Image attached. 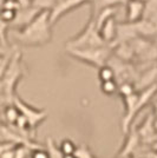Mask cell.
Here are the masks:
<instances>
[{
	"instance_id": "6da1fadb",
	"label": "cell",
	"mask_w": 157,
	"mask_h": 158,
	"mask_svg": "<svg viewBox=\"0 0 157 158\" xmlns=\"http://www.w3.org/2000/svg\"><path fill=\"white\" fill-rule=\"evenodd\" d=\"M15 43L25 47L45 46L52 41L53 26L50 23V12L41 11L32 23L13 33Z\"/></svg>"
},
{
	"instance_id": "7a4b0ae2",
	"label": "cell",
	"mask_w": 157,
	"mask_h": 158,
	"mask_svg": "<svg viewBox=\"0 0 157 158\" xmlns=\"http://www.w3.org/2000/svg\"><path fill=\"white\" fill-rule=\"evenodd\" d=\"M25 70H26V66L23 60V53L15 47L10 59L6 72L1 79L5 94L11 103H13L14 97L17 96V86L20 83V80L24 78Z\"/></svg>"
},
{
	"instance_id": "3957f363",
	"label": "cell",
	"mask_w": 157,
	"mask_h": 158,
	"mask_svg": "<svg viewBox=\"0 0 157 158\" xmlns=\"http://www.w3.org/2000/svg\"><path fill=\"white\" fill-rule=\"evenodd\" d=\"M65 52L73 59L92 67H96L98 70L99 67L106 65L109 59L111 58L112 47L110 45H104V46L84 47V48H67L65 50Z\"/></svg>"
},
{
	"instance_id": "277c9868",
	"label": "cell",
	"mask_w": 157,
	"mask_h": 158,
	"mask_svg": "<svg viewBox=\"0 0 157 158\" xmlns=\"http://www.w3.org/2000/svg\"><path fill=\"white\" fill-rule=\"evenodd\" d=\"M106 45L102 40L99 32L96 26L95 14H90L89 20L84 28L77 33L74 37L69 39L65 44V50L67 48H84V47H97Z\"/></svg>"
},
{
	"instance_id": "5b68a950",
	"label": "cell",
	"mask_w": 157,
	"mask_h": 158,
	"mask_svg": "<svg viewBox=\"0 0 157 158\" xmlns=\"http://www.w3.org/2000/svg\"><path fill=\"white\" fill-rule=\"evenodd\" d=\"M13 104L19 110L20 114L27 119V122L30 123V125L33 130H36L47 118V112L45 109H37L34 106L27 104L26 102L23 100L18 94L14 97Z\"/></svg>"
},
{
	"instance_id": "8992f818",
	"label": "cell",
	"mask_w": 157,
	"mask_h": 158,
	"mask_svg": "<svg viewBox=\"0 0 157 158\" xmlns=\"http://www.w3.org/2000/svg\"><path fill=\"white\" fill-rule=\"evenodd\" d=\"M86 4H91V0H60V1H57L53 8L50 11L51 25L53 26L64 15L77 10L83 5H86Z\"/></svg>"
},
{
	"instance_id": "52a82bcc",
	"label": "cell",
	"mask_w": 157,
	"mask_h": 158,
	"mask_svg": "<svg viewBox=\"0 0 157 158\" xmlns=\"http://www.w3.org/2000/svg\"><path fill=\"white\" fill-rule=\"evenodd\" d=\"M41 11L37 10L36 7L30 6L26 8H19L18 12L15 14V18H14L13 23L11 24V28L14 30H20L23 27L27 26L30 23H32L33 20L36 19V17L40 13Z\"/></svg>"
},
{
	"instance_id": "ba28073f",
	"label": "cell",
	"mask_w": 157,
	"mask_h": 158,
	"mask_svg": "<svg viewBox=\"0 0 157 158\" xmlns=\"http://www.w3.org/2000/svg\"><path fill=\"white\" fill-rule=\"evenodd\" d=\"M156 84H157V64L155 66L150 67V69H148V70H145V71L139 73L134 85H135L136 91L139 92V91L145 90L148 87H151V86L156 85Z\"/></svg>"
},
{
	"instance_id": "9c48e42d",
	"label": "cell",
	"mask_w": 157,
	"mask_h": 158,
	"mask_svg": "<svg viewBox=\"0 0 157 158\" xmlns=\"http://www.w3.org/2000/svg\"><path fill=\"white\" fill-rule=\"evenodd\" d=\"M138 37L134 24L130 23H118L117 26V34H116V39L112 43L110 46L113 47L115 45L122 44V43H130L132 39H135Z\"/></svg>"
},
{
	"instance_id": "30bf717a",
	"label": "cell",
	"mask_w": 157,
	"mask_h": 158,
	"mask_svg": "<svg viewBox=\"0 0 157 158\" xmlns=\"http://www.w3.org/2000/svg\"><path fill=\"white\" fill-rule=\"evenodd\" d=\"M144 13V4L138 2L135 0H128L125 4V21L135 24L143 19Z\"/></svg>"
},
{
	"instance_id": "8fae6325",
	"label": "cell",
	"mask_w": 157,
	"mask_h": 158,
	"mask_svg": "<svg viewBox=\"0 0 157 158\" xmlns=\"http://www.w3.org/2000/svg\"><path fill=\"white\" fill-rule=\"evenodd\" d=\"M117 26L118 23L116 20V17H113V18L106 20L104 24L98 28L99 35L106 45H111L115 41L116 34H117Z\"/></svg>"
},
{
	"instance_id": "7c38bea8",
	"label": "cell",
	"mask_w": 157,
	"mask_h": 158,
	"mask_svg": "<svg viewBox=\"0 0 157 158\" xmlns=\"http://www.w3.org/2000/svg\"><path fill=\"white\" fill-rule=\"evenodd\" d=\"M112 54L119 60L128 63V64H130L131 61H135L136 59V56H135V52L131 47L130 43H122V44L115 45L112 47Z\"/></svg>"
},
{
	"instance_id": "4fadbf2b",
	"label": "cell",
	"mask_w": 157,
	"mask_h": 158,
	"mask_svg": "<svg viewBox=\"0 0 157 158\" xmlns=\"http://www.w3.org/2000/svg\"><path fill=\"white\" fill-rule=\"evenodd\" d=\"M134 26H135V30H136L138 37L151 39V38L157 35V26L154 23H151L150 20L141 19L139 21L135 23Z\"/></svg>"
},
{
	"instance_id": "5bb4252c",
	"label": "cell",
	"mask_w": 157,
	"mask_h": 158,
	"mask_svg": "<svg viewBox=\"0 0 157 158\" xmlns=\"http://www.w3.org/2000/svg\"><path fill=\"white\" fill-rule=\"evenodd\" d=\"M128 135V138L125 139L123 148L119 152V158H126L129 156V153L134 151L136 149V146L139 143V137H138L137 132L134 129H130V131L126 133Z\"/></svg>"
},
{
	"instance_id": "9a60e30c",
	"label": "cell",
	"mask_w": 157,
	"mask_h": 158,
	"mask_svg": "<svg viewBox=\"0 0 157 158\" xmlns=\"http://www.w3.org/2000/svg\"><path fill=\"white\" fill-rule=\"evenodd\" d=\"M20 116L19 110L14 106V104H10V105L5 106L1 112H0V120L2 123H5L6 125L13 126L15 122L18 120Z\"/></svg>"
},
{
	"instance_id": "2e32d148",
	"label": "cell",
	"mask_w": 157,
	"mask_h": 158,
	"mask_svg": "<svg viewBox=\"0 0 157 158\" xmlns=\"http://www.w3.org/2000/svg\"><path fill=\"white\" fill-rule=\"evenodd\" d=\"M117 11H118V7H105V8L99 10L97 13H95V20H96L97 30L104 24L106 20H109L110 18L116 17Z\"/></svg>"
},
{
	"instance_id": "e0dca14e",
	"label": "cell",
	"mask_w": 157,
	"mask_h": 158,
	"mask_svg": "<svg viewBox=\"0 0 157 158\" xmlns=\"http://www.w3.org/2000/svg\"><path fill=\"white\" fill-rule=\"evenodd\" d=\"M128 0H96L93 4H91V13H97L99 10L105 7H119L125 6Z\"/></svg>"
},
{
	"instance_id": "ac0fdd59",
	"label": "cell",
	"mask_w": 157,
	"mask_h": 158,
	"mask_svg": "<svg viewBox=\"0 0 157 158\" xmlns=\"http://www.w3.org/2000/svg\"><path fill=\"white\" fill-rule=\"evenodd\" d=\"M59 151L63 153V156H69V155H74L76 149H77V144L70 138H64L60 140L58 145Z\"/></svg>"
},
{
	"instance_id": "d6986e66",
	"label": "cell",
	"mask_w": 157,
	"mask_h": 158,
	"mask_svg": "<svg viewBox=\"0 0 157 158\" xmlns=\"http://www.w3.org/2000/svg\"><path fill=\"white\" fill-rule=\"evenodd\" d=\"M98 79H99V83H102V81H108V80H116L115 71H113L108 64L104 66H102V67L98 69Z\"/></svg>"
},
{
	"instance_id": "ffe728a7",
	"label": "cell",
	"mask_w": 157,
	"mask_h": 158,
	"mask_svg": "<svg viewBox=\"0 0 157 158\" xmlns=\"http://www.w3.org/2000/svg\"><path fill=\"white\" fill-rule=\"evenodd\" d=\"M99 89L106 96H113L118 91V83L116 80L102 81V83H99Z\"/></svg>"
},
{
	"instance_id": "44dd1931",
	"label": "cell",
	"mask_w": 157,
	"mask_h": 158,
	"mask_svg": "<svg viewBox=\"0 0 157 158\" xmlns=\"http://www.w3.org/2000/svg\"><path fill=\"white\" fill-rule=\"evenodd\" d=\"M136 89L135 85L132 83H122V84H118V91L117 93L122 97V99L125 97H129L131 94L136 93Z\"/></svg>"
},
{
	"instance_id": "7402d4cb",
	"label": "cell",
	"mask_w": 157,
	"mask_h": 158,
	"mask_svg": "<svg viewBox=\"0 0 157 158\" xmlns=\"http://www.w3.org/2000/svg\"><path fill=\"white\" fill-rule=\"evenodd\" d=\"M57 0H32V6L39 11H47L50 12L56 5Z\"/></svg>"
},
{
	"instance_id": "603a6c76",
	"label": "cell",
	"mask_w": 157,
	"mask_h": 158,
	"mask_svg": "<svg viewBox=\"0 0 157 158\" xmlns=\"http://www.w3.org/2000/svg\"><path fill=\"white\" fill-rule=\"evenodd\" d=\"M8 30H10V25L0 20V44L5 48H10L8 47Z\"/></svg>"
},
{
	"instance_id": "cb8c5ba5",
	"label": "cell",
	"mask_w": 157,
	"mask_h": 158,
	"mask_svg": "<svg viewBox=\"0 0 157 158\" xmlns=\"http://www.w3.org/2000/svg\"><path fill=\"white\" fill-rule=\"evenodd\" d=\"M74 157L76 158H95L92 153L91 149L85 144L77 145V149L74 152Z\"/></svg>"
},
{
	"instance_id": "d4e9b609",
	"label": "cell",
	"mask_w": 157,
	"mask_h": 158,
	"mask_svg": "<svg viewBox=\"0 0 157 158\" xmlns=\"http://www.w3.org/2000/svg\"><path fill=\"white\" fill-rule=\"evenodd\" d=\"M18 11H12V10H8V8H1L0 11V20L8 24L11 26V24L13 23L14 18H15V14H17Z\"/></svg>"
},
{
	"instance_id": "484cf974",
	"label": "cell",
	"mask_w": 157,
	"mask_h": 158,
	"mask_svg": "<svg viewBox=\"0 0 157 158\" xmlns=\"http://www.w3.org/2000/svg\"><path fill=\"white\" fill-rule=\"evenodd\" d=\"M30 158H50V153L49 151L44 149L41 145L39 148H36V149H32L30 151V155H28Z\"/></svg>"
},
{
	"instance_id": "4316f807",
	"label": "cell",
	"mask_w": 157,
	"mask_h": 158,
	"mask_svg": "<svg viewBox=\"0 0 157 158\" xmlns=\"http://www.w3.org/2000/svg\"><path fill=\"white\" fill-rule=\"evenodd\" d=\"M19 5V8H26L32 6V0H15Z\"/></svg>"
},
{
	"instance_id": "83f0119b",
	"label": "cell",
	"mask_w": 157,
	"mask_h": 158,
	"mask_svg": "<svg viewBox=\"0 0 157 158\" xmlns=\"http://www.w3.org/2000/svg\"><path fill=\"white\" fill-rule=\"evenodd\" d=\"M152 114L157 119V102H154V104H152Z\"/></svg>"
},
{
	"instance_id": "f1b7e54d",
	"label": "cell",
	"mask_w": 157,
	"mask_h": 158,
	"mask_svg": "<svg viewBox=\"0 0 157 158\" xmlns=\"http://www.w3.org/2000/svg\"><path fill=\"white\" fill-rule=\"evenodd\" d=\"M154 129H155V133H156V136H157V119L156 118L154 120Z\"/></svg>"
},
{
	"instance_id": "f546056e",
	"label": "cell",
	"mask_w": 157,
	"mask_h": 158,
	"mask_svg": "<svg viewBox=\"0 0 157 158\" xmlns=\"http://www.w3.org/2000/svg\"><path fill=\"white\" fill-rule=\"evenodd\" d=\"M152 102H157V89H156V92H155V96H154V100Z\"/></svg>"
},
{
	"instance_id": "4dcf8cb0",
	"label": "cell",
	"mask_w": 157,
	"mask_h": 158,
	"mask_svg": "<svg viewBox=\"0 0 157 158\" xmlns=\"http://www.w3.org/2000/svg\"><path fill=\"white\" fill-rule=\"evenodd\" d=\"M154 144H155V148H156V151H157V142H155Z\"/></svg>"
},
{
	"instance_id": "1f68e13d",
	"label": "cell",
	"mask_w": 157,
	"mask_h": 158,
	"mask_svg": "<svg viewBox=\"0 0 157 158\" xmlns=\"http://www.w3.org/2000/svg\"><path fill=\"white\" fill-rule=\"evenodd\" d=\"M1 47H2V46H1V44H0V48H1ZM2 48H5V47H2Z\"/></svg>"
},
{
	"instance_id": "d6a6232c",
	"label": "cell",
	"mask_w": 157,
	"mask_h": 158,
	"mask_svg": "<svg viewBox=\"0 0 157 158\" xmlns=\"http://www.w3.org/2000/svg\"><path fill=\"white\" fill-rule=\"evenodd\" d=\"M57 1H60V0H57Z\"/></svg>"
},
{
	"instance_id": "836d02e7",
	"label": "cell",
	"mask_w": 157,
	"mask_h": 158,
	"mask_svg": "<svg viewBox=\"0 0 157 158\" xmlns=\"http://www.w3.org/2000/svg\"><path fill=\"white\" fill-rule=\"evenodd\" d=\"M117 158H119V157H117Z\"/></svg>"
}]
</instances>
